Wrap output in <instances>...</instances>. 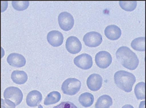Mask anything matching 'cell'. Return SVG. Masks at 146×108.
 Masks as SVG:
<instances>
[{"instance_id": "6da1fadb", "label": "cell", "mask_w": 146, "mask_h": 108, "mask_svg": "<svg viewBox=\"0 0 146 108\" xmlns=\"http://www.w3.org/2000/svg\"><path fill=\"white\" fill-rule=\"evenodd\" d=\"M116 57L120 64L128 70H134L138 67L139 64L138 57L128 47H119L116 51Z\"/></svg>"}, {"instance_id": "7a4b0ae2", "label": "cell", "mask_w": 146, "mask_h": 108, "mask_svg": "<svg viewBox=\"0 0 146 108\" xmlns=\"http://www.w3.org/2000/svg\"><path fill=\"white\" fill-rule=\"evenodd\" d=\"M114 81L119 88L124 92H130L136 82V77L131 72L125 70H118L114 75Z\"/></svg>"}, {"instance_id": "3957f363", "label": "cell", "mask_w": 146, "mask_h": 108, "mask_svg": "<svg viewBox=\"0 0 146 108\" xmlns=\"http://www.w3.org/2000/svg\"><path fill=\"white\" fill-rule=\"evenodd\" d=\"M80 88V81L76 78H68L62 83L61 90L64 94L73 96L79 92Z\"/></svg>"}, {"instance_id": "277c9868", "label": "cell", "mask_w": 146, "mask_h": 108, "mask_svg": "<svg viewBox=\"0 0 146 108\" xmlns=\"http://www.w3.org/2000/svg\"><path fill=\"white\" fill-rule=\"evenodd\" d=\"M4 97L5 99H8V100L13 101L17 106L21 103L23 100V94L19 88L10 86L4 90Z\"/></svg>"}, {"instance_id": "5b68a950", "label": "cell", "mask_w": 146, "mask_h": 108, "mask_svg": "<svg viewBox=\"0 0 146 108\" xmlns=\"http://www.w3.org/2000/svg\"><path fill=\"white\" fill-rule=\"evenodd\" d=\"M58 24L60 28L64 31H69L74 27V16L68 12H62L58 15Z\"/></svg>"}, {"instance_id": "8992f818", "label": "cell", "mask_w": 146, "mask_h": 108, "mask_svg": "<svg viewBox=\"0 0 146 108\" xmlns=\"http://www.w3.org/2000/svg\"><path fill=\"white\" fill-rule=\"evenodd\" d=\"M96 64L100 68H106L111 65L113 58L111 53L106 51H101L96 55Z\"/></svg>"}, {"instance_id": "52a82bcc", "label": "cell", "mask_w": 146, "mask_h": 108, "mask_svg": "<svg viewBox=\"0 0 146 108\" xmlns=\"http://www.w3.org/2000/svg\"><path fill=\"white\" fill-rule=\"evenodd\" d=\"M83 41L87 47H96L102 43V36L99 32H90L86 33L83 37Z\"/></svg>"}, {"instance_id": "ba28073f", "label": "cell", "mask_w": 146, "mask_h": 108, "mask_svg": "<svg viewBox=\"0 0 146 108\" xmlns=\"http://www.w3.org/2000/svg\"><path fill=\"white\" fill-rule=\"evenodd\" d=\"M74 65L83 70H88L93 66L92 57L87 53H82L78 55L74 60Z\"/></svg>"}, {"instance_id": "9c48e42d", "label": "cell", "mask_w": 146, "mask_h": 108, "mask_svg": "<svg viewBox=\"0 0 146 108\" xmlns=\"http://www.w3.org/2000/svg\"><path fill=\"white\" fill-rule=\"evenodd\" d=\"M66 49L70 53H78L82 49V43L76 36L68 37L66 41Z\"/></svg>"}, {"instance_id": "30bf717a", "label": "cell", "mask_w": 146, "mask_h": 108, "mask_svg": "<svg viewBox=\"0 0 146 108\" xmlns=\"http://www.w3.org/2000/svg\"><path fill=\"white\" fill-rule=\"evenodd\" d=\"M102 83L103 79L102 76L96 73L90 75L86 80L88 88L92 91L99 90L102 86Z\"/></svg>"}, {"instance_id": "8fae6325", "label": "cell", "mask_w": 146, "mask_h": 108, "mask_svg": "<svg viewBox=\"0 0 146 108\" xmlns=\"http://www.w3.org/2000/svg\"><path fill=\"white\" fill-rule=\"evenodd\" d=\"M48 43L53 47H59L62 45L64 37L62 34L57 30H52L47 35Z\"/></svg>"}, {"instance_id": "7c38bea8", "label": "cell", "mask_w": 146, "mask_h": 108, "mask_svg": "<svg viewBox=\"0 0 146 108\" xmlns=\"http://www.w3.org/2000/svg\"><path fill=\"white\" fill-rule=\"evenodd\" d=\"M7 62L8 65L12 67H17V68H21L24 67L26 63V60L23 55L21 54L13 53H11L7 58Z\"/></svg>"}, {"instance_id": "4fadbf2b", "label": "cell", "mask_w": 146, "mask_h": 108, "mask_svg": "<svg viewBox=\"0 0 146 108\" xmlns=\"http://www.w3.org/2000/svg\"><path fill=\"white\" fill-rule=\"evenodd\" d=\"M43 99V96L38 90H32L28 94L26 97V103L30 107L38 106Z\"/></svg>"}, {"instance_id": "5bb4252c", "label": "cell", "mask_w": 146, "mask_h": 108, "mask_svg": "<svg viewBox=\"0 0 146 108\" xmlns=\"http://www.w3.org/2000/svg\"><path fill=\"white\" fill-rule=\"evenodd\" d=\"M104 34L108 39L116 40L121 37V30L117 25H110L105 28Z\"/></svg>"}, {"instance_id": "9a60e30c", "label": "cell", "mask_w": 146, "mask_h": 108, "mask_svg": "<svg viewBox=\"0 0 146 108\" xmlns=\"http://www.w3.org/2000/svg\"><path fill=\"white\" fill-rule=\"evenodd\" d=\"M11 79L17 84H25L28 80V75L23 70H14L11 74Z\"/></svg>"}, {"instance_id": "2e32d148", "label": "cell", "mask_w": 146, "mask_h": 108, "mask_svg": "<svg viewBox=\"0 0 146 108\" xmlns=\"http://www.w3.org/2000/svg\"><path fill=\"white\" fill-rule=\"evenodd\" d=\"M113 105V99L110 96L104 94L98 98L95 108H110Z\"/></svg>"}, {"instance_id": "e0dca14e", "label": "cell", "mask_w": 146, "mask_h": 108, "mask_svg": "<svg viewBox=\"0 0 146 108\" xmlns=\"http://www.w3.org/2000/svg\"><path fill=\"white\" fill-rule=\"evenodd\" d=\"M79 103L84 107H89L91 106L94 102V97L89 92H84L79 97Z\"/></svg>"}, {"instance_id": "ac0fdd59", "label": "cell", "mask_w": 146, "mask_h": 108, "mask_svg": "<svg viewBox=\"0 0 146 108\" xmlns=\"http://www.w3.org/2000/svg\"><path fill=\"white\" fill-rule=\"evenodd\" d=\"M61 95L60 92L58 91H53L51 92L50 93L47 94V96L45 97V101H44V104L45 105H50L56 103L60 100Z\"/></svg>"}, {"instance_id": "d6986e66", "label": "cell", "mask_w": 146, "mask_h": 108, "mask_svg": "<svg viewBox=\"0 0 146 108\" xmlns=\"http://www.w3.org/2000/svg\"><path fill=\"white\" fill-rule=\"evenodd\" d=\"M145 37H138L132 41L131 47L134 49L138 51H144L145 49Z\"/></svg>"}, {"instance_id": "ffe728a7", "label": "cell", "mask_w": 146, "mask_h": 108, "mask_svg": "<svg viewBox=\"0 0 146 108\" xmlns=\"http://www.w3.org/2000/svg\"><path fill=\"white\" fill-rule=\"evenodd\" d=\"M145 82H139L135 88V94L138 100H144L145 99Z\"/></svg>"}, {"instance_id": "44dd1931", "label": "cell", "mask_w": 146, "mask_h": 108, "mask_svg": "<svg viewBox=\"0 0 146 108\" xmlns=\"http://www.w3.org/2000/svg\"><path fill=\"white\" fill-rule=\"evenodd\" d=\"M120 7L125 11H133L137 7V2L136 1H120Z\"/></svg>"}, {"instance_id": "7402d4cb", "label": "cell", "mask_w": 146, "mask_h": 108, "mask_svg": "<svg viewBox=\"0 0 146 108\" xmlns=\"http://www.w3.org/2000/svg\"><path fill=\"white\" fill-rule=\"evenodd\" d=\"M30 2L28 1H13L12 2L13 7L18 11H23L28 8Z\"/></svg>"}, {"instance_id": "603a6c76", "label": "cell", "mask_w": 146, "mask_h": 108, "mask_svg": "<svg viewBox=\"0 0 146 108\" xmlns=\"http://www.w3.org/2000/svg\"><path fill=\"white\" fill-rule=\"evenodd\" d=\"M16 105H15L13 101L8 99H1V108H15Z\"/></svg>"}, {"instance_id": "cb8c5ba5", "label": "cell", "mask_w": 146, "mask_h": 108, "mask_svg": "<svg viewBox=\"0 0 146 108\" xmlns=\"http://www.w3.org/2000/svg\"><path fill=\"white\" fill-rule=\"evenodd\" d=\"M53 108H78L76 106V105L70 101H63L60 104L54 106Z\"/></svg>"}, {"instance_id": "d4e9b609", "label": "cell", "mask_w": 146, "mask_h": 108, "mask_svg": "<svg viewBox=\"0 0 146 108\" xmlns=\"http://www.w3.org/2000/svg\"><path fill=\"white\" fill-rule=\"evenodd\" d=\"M145 101H142L141 102L140 105H139V108H145Z\"/></svg>"}, {"instance_id": "484cf974", "label": "cell", "mask_w": 146, "mask_h": 108, "mask_svg": "<svg viewBox=\"0 0 146 108\" xmlns=\"http://www.w3.org/2000/svg\"><path fill=\"white\" fill-rule=\"evenodd\" d=\"M121 108H134V107L132 105H131L127 104V105H123Z\"/></svg>"}, {"instance_id": "4316f807", "label": "cell", "mask_w": 146, "mask_h": 108, "mask_svg": "<svg viewBox=\"0 0 146 108\" xmlns=\"http://www.w3.org/2000/svg\"><path fill=\"white\" fill-rule=\"evenodd\" d=\"M38 108H43V106L41 105H38Z\"/></svg>"}]
</instances>
